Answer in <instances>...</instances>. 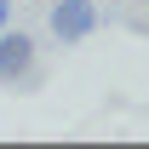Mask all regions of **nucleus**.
<instances>
[{"mask_svg":"<svg viewBox=\"0 0 149 149\" xmlns=\"http://www.w3.org/2000/svg\"><path fill=\"white\" fill-rule=\"evenodd\" d=\"M57 23H63V29H80V23H86V12H80V6H63V12H57Z\"/></svg>","mask_w":149,"mask_h":149,"instance_id":"f257e3e1","label":"nucleus"},{"mask_svg":"<svg viewBox=\"0 0 149 149\" xmlns=\"http://www.w3.org/2000/svg\"><path fill=\"white\" fill-rule=\"evenodd\" d=\"M17 63H23V40H17V46H6V52H0V69H17Z\"/></svg>","mask_w":149,"mask_h":149,"instance_id":"f03ea898","label":"nucleus"}]
</instances>
